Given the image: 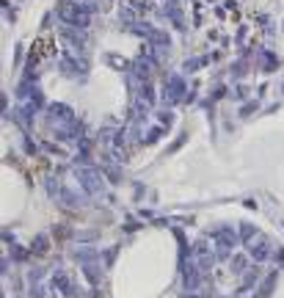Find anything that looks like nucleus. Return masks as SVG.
Returning a JSON list of instances; mask_svg holds the SVG:
<instances>
[{"mask_svg":"<svg viewBox=\"0 0 284 298\" xmlns=\"http://www.w3.org/2000/svg\"><path fill=\"white\" fill-rule=\"evenodd\" d=\"M42 56L44 58H50L53 56V39H39V42L33 44V61H42Z\"/></svg>","mask_w":284,"mask_h":298,"instance_id":"obj_1","label":"nucleus"}]
</instances>
